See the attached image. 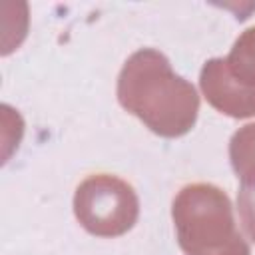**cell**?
Masks as SVG:
<instances>
[{
	"instance_id": "6da1fadb",
	"label": "cell",
	"mask_w": 255,
	"mask_h": 255,
	"mask_svg": "<svg viewBox=\"0 0 255 255\" xmlns=\"http://www.w3.org/2000/svg\"><path fill=\"white\" fill-rule=\"evenodd\" d=\"M118 100L124 110L163 137L187 133L199 112L195 88L153 48L137 50L128 58L118 78Z\"/></svg>"
},
{
	"instance_id": "7a4b0ae2",
	"label": "cell",
	"mask_w": 255,
	"mask_h": 255,
	"mask_svg": "<svg viewBox=\"0 0 255 255\" xmlns=\"http://www.w3.org/2000/svg\"><path fill=\"white\" fill-rule=\"evenodd\" d=\"M171 217L187 255H249L223 189L211 183L185 185L173 199Z\"/></svg>"
},
{
	"instance_id": "3957f363",
	"label": "cell",
	"mask_w": 255,
	"mask_h": 255,
	"mask_svg": "<svg viewBox=\"0 0 255 255\" xmlns=\"http://www.w3.org/2000/svg\"><path fill=\"white\" fill-rule=\"evenodd\" d=\"M74 213L80 225L98 237H118L129 231L139 213L133 187L110 173L86 177L74 195Z\"/></svg>"
},
{
	"instance_id": "277c9868",
	"label": "cell",
	"mask_w": 255,
	"mask_h": 255,
	"mask_svg": "<svg viewBox=\"0 0 255 255\" xmlns=\"http://www.w3.org/2000/svg\"><path fill=\"white\" fill-rule=\"evenodd\" d=\"M199 84L207 102L221 114L231 118L255 116V88L241 84L229 72L225 60H209L201 70Z\"/></svg>"
},
{
	"instance_id": "5b68a950",
	"label": "cell",
	"mask_w": 255,
	"mask_h": 255,
	"mask_svg": "<svg viewBox=\"0 0 255 255\" xmlns=\"http://www.w3.org/2000/svg\"><path fill=\"white\" fill-rule=\"evenodd\" d=\"M229 157L241 183L255 181V124H249L233 133Z\"/></svg>"
},
{
	"instance_id": "8992f818",
	"label": "cell",
	"mask_w": 255,
	"mask_h": 255,
	"mask_svg": "<svg viewBox=\"0 0 255 255\" xmlns=\"http://www.w3.org/2000/svg\"><path fill=\"white\" fill-rule=\"evenodd\" d=\"M229 72L245 86L255 88V26L245 30L233 44L225 60Z\"/></svg>"
},
{
	"instance_id": "52a82bcc",
	"label": "cell",
	"mask_w": 255,
	"mask_h": 255,
	"mask_svg": "<svg viewBox=\"0 0 255 255\" xmlns=\"http://www.w3.org/2000/svg\"><path fill=\"white\" fill-rule=\"evenodd\" d=\"M237 205H239V217L243 221V227L249 233V237L255 241V181L241 183Z\"/></svg>"
}]
</instances>
